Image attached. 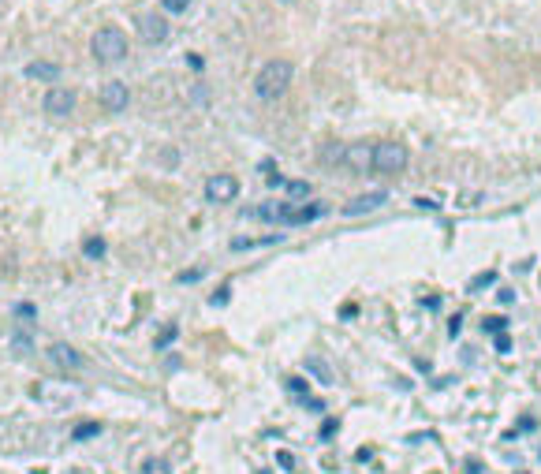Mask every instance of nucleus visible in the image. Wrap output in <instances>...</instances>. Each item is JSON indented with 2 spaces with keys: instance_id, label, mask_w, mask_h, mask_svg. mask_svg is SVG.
Wrapping results in <instances>:
<instances>
[{
  "instance_id": "nucleus-1",
  "label": "nucleus",
  "mask_w": 541,
  "mask_h": 474,
  "mask_svg": "<svg viewBox=\"0 0 541 474\" xmlns=\"http://www.w3.org/2000/svg\"><path fill=\"white\" fill-rule=\"evenodd\" d=\"M292 78H295L292 60L273 57V60L261 64L258 75H254V94H258L261 101H280L287 90H292Z\"/></svg>"
},
{
  "instance_id": "nucleus-2",
  "label": "nucleus",
  "mask_w": 541,
  "mask_h": 474,
  "mask_svg": "<svg viewBox=\"0 0 541 474\" xmlns=\"http://www.w3.org/2000/svg\"><path fill=\"white\" fill-rule=\"evenodd\" d=\"M90 52H94L97 64H124L127 60V34L120 30V26H101V30L94 34V42H90Z\"/></svg>"
},
{
  "instance_id": "nucleus-3",
  "label": "nucleus",
  "mask_w": 541,
  "mask_h": 474,
  "mask_svg": "<svg viewBox=\"0 0 541 474\" xmlns=\"http://www.w3.org/2000/svg\"><path fill=\"white\" fill-rule=\"evenodd\" d=\"M407 161H411V153H407L403 142H377V146H369V172H377V176H400Z\"/></svg>"
},
{
  "instance_id": "nucleus-4",
  "label": "nucleus",
  "mask_w": 541,
  "mask_h": 474,
  "mask_svg": "<svg viewBox=\"0 0 541 474\" xmlns=\"http://www.w3.org/2000/svg\"><path fill=\"white\" fill-rule=\"evenodd\" d=\"M206 199L213 206H232L235 199H239V179L228 176V172H217L206 179Z\"/></svg>"
},
{
  "instance_id": "nucleus-5",
  "label": "nucleus",
  "mask_w": 541,
  "mask_h": 474,
  "mask_svg": "<svg viewBox=\"0 0 541 474\" xmlns=\"http://www.w3.org/2000/svg\"><path fill=\"white\" fill-rule=\"evenodd\" d=\"M75 105H78V94H75L71 86H49L45 97H42L45 116H71Z\"/></svg>"
},
{
  "instance_id": "nucleus-6",
  "label": "nucleus",
  "mask_w": 541,
  "mask_h": 474,
  "mask_svg": "<svg viewBox=\"0 0 541 474\" xmlns=\"http://www.w3.org/2000/svg\"><path fill=\"white\" fill-rule=\"evenodd\" d=\"M168 34H172V26H168V16L165 11H150V16L138 19V37L146 45H165Z\"/></svg>"
},
{
  "instance_id": "nucleus-7",
  "label": "nucleus",
  "mask_w": 541,
  "mask_h": 474,
  "mask_svg": "<svg viewBox=\"0 0 541 474\" xmlns=\"http://www.w3.org/2000/svg\"><path fill=\"white\" fill-rule=\"evenodd\" d=\"M49 362L64 374H78L83 370V351L68 344V340H57V344H49Z\"/></svg>"
},
{
  "instance_id": "nucleus-8",
  "label": "nucleus",
  "mask_w": 541,
  "mask_h": 474,
  "mask_svg": "<svg viewBox=\"0 0 541 474\" xmlns=\"http://www.w3.org/2000/svg\"><path fill=\"white\" fill-rule=\"evenodd\" d=\"M97 101H101L105 112H124L127 105H131V90H127V83L112 78V83H105V86L97 90Z\"/></svg>"
},
{
  "instance_id": "nucleus-9",
  "label": "nucleus",
  "mask_w": 541,
  "mask_h": 474,
  "mask_svg": "<svg viewBox=\"0 0 541 474\" xmlns=\"http://www.w3.org/2000/svg\"><path fill=\"white\" fill-rule=\"evenodd\" d=\"M388 202V191H366V194H355V199L344 206V217H366V213H374V209H381Z\"/></svg>"
},
{
  "instance_id": "nucleus-10",
  "label": "nucleus",
  "mask_w": 541,
  "mask_h": 474,
  "mask_svg": "<svg viewBox=\"0 0 541 474\" xmlns=\"http://www.w3.org/2000/svg\"><path fill=\"white\" fill-rule=\"evenodd\" d=\"M258 217L269 220V225H292L295 220V202H261Z\"/></svg>"
},
{
  "instance_id": "nucleus-11",
  "label": "nucleus",
  "mask_w": 541,
  "mask_h": 474,
  "mask_svg": "<svg viewBox=\"0 0 541 474\" xmlns=\"http://www.w3.org/2000/svg\"><path fill=\"white\" fill-rule=\"evenodd\" d=\"M23 75H26V78H45V83L52 86V83L60 78V64H52V60H30V64L23 68Z\"/></svg>"
},
{
  "instance_id": "nucleus-12",
  "label": "nucleus",
  "mask_w": 541,
  "mask_h": 474,
  "mask_svg": "<svg viewBox=\"0 0 541 474\" xmlns=\"http://www.w3.org/2000/svg\"><path fill=\"white\" fill-rule=\"evenodd\" d=\"M318 161L321 165H347V146L344 142H328V146H321V153H318Z\"/></svg>"
},
{
  "instance_id": "nucleus-13",
  "label": "nucleus",
  "mask_w": 541,
  "mask_h": 474,
  "mask_svg": "<svg viewBox=\"0 0 541 474\" xmlns=\"http://www.w3.org/2000/svg\"><path fill=\"white\" fill-rule=\"evenodd\" d=\"M11 351H16L19 359L34 355V333H30V328H16V333H11Z\"/></svg>"
},
{
  "instance_id": "nucleus-14",
  "label": "nucleus",
  "mask_w": 541,
  "mask_h": 474,
  "mask_svg": "<svg viewBox=\"0 0 541 474\" xmlns=\"http://www.w3.org/2000/svg\"><path fill=\"white\" fill-rule=\"evenodd\" d=\"M325 217V202H307V206H295V220L292 225H310V220Z\"/></svg>"
},
{
  "instance_id": "nucleus-15",
  "label": "nucleus",
  "mask_w": 541,
  "mask_h": 474,
  "mask_svg": "<svg viewBox=\"0 0 541 474\" xmlns=\"http://www.w3.org/2000/svg\"><path fill=\"white\" fill-rule=\"evenodd\" d=\"M94 437H101V422H78V426L71 429V441H75V444L94 441Z\"/></svg>"
},
{
  "instance_id": "nucleus-16",
  "label": "nucleus",
  "mask_w": 541,
  "mask_h": 474,
  "mask_svg": "<svg viewBox=\"0 0 541 474\" xmlns=\"http://www.w3.org/2000/svg\"><path fill=\"white\" fill-rule=\"evenodd\" d=\"M142 474H172V463L165 456H150V459H142Z\"/></svg>"
},
{
  "instance_id": "nucleus-17",
  "label": "nucleus",
  "mask_w": 541,
  "mask_h": 474,
  "mask_svg": "<svg viewBox=\"0 0 541 474\" xmlns=\"http://www.w3.org/2000/svg\"><path fill=\"white\" fill-rule=\"evenodd\" d=\"M284 191H287V202H299V199H307V194H310V183L307 179H287Z\"/></svg>"
},
{
  "instance_id": "nucleus-18",
  "label": "nucleus",
  "mask_w": 541,
  "mask_h": 474,
  "mask_svg": "<svg viewBox=\"0 0 541 474\" xmlns=\"http://www.w3.org/2000/svg\"><path fill=\"white\" fill-rule=\"evenodd\" d=\"M105 250H109V243H105L101 235H90V239L83 243V254L86 258H105Z\"/></svg>"
},
{
  "instance_id": "nucleus-19",
  "label": "nucleus",
  "mask_w": 541,
  "mask_h": 474,
  "mask_svg": "<svg viewBox=\"0 0 541 474\" xmlns=\"http://www.w3.org/2000/svg\"><path fill=\"white\" fill-rule=\"evenodd\" d=\"M307 370H310L314 377H321V385H333V370H328L321 359H307Z\"/></svg>"
},
{
  "instance_id": "nucleus-20",
  "label": "nucleus",
  "mask_w": 541,
  "mask_h": 474,
  "mask_svg": "<svg viewBox=\"0 0 541 474\" xmlns=\"http://www.w3.org/2000/svg\"><path fill=\"white\" fill-rule=\"evenodd\" d=\"M482 328L489 336H500V333H508V318H500V314H493V318H485L482 321Z\"/></svg>"
},
{
  "instance_id": "nucleus-21",
  "label": "nucleus",
  "mask_w": 541,
  "mask_h": 474,
  "mask_svg": "<svg viewBox=\"0 0 541 474\" xmlns=\"http://www.w3.org/2000/svg\"><path fill=\"white\" fill-rule=\"evenodd\" d=\"M191 8V0H161V11L165 16H183Z\"/></svg>"
},
{
  "instance_id": "nucleus-22",
  "label": "nucleus",
  "mask_w": 541,
  "mask_h": 474,
  "mask_svg": "<svg viewBox=\"0 0 541 474\" xmlns=\"http://www.w3.org/2000/svg\"><path fill=\"white\" fill-rule=\"evenodd\" d=\"M489 284H497V273H493V269L474 276V280H470V292H482V288H489Z\"/></svg>"
},
{
  "instance_id": "nucleus-23",
  "label": "nucleus",
  "mask_w": 541,
  "mask_h": 474,
  "mask_svg": "<svg viewBox=\"0 0 541 474\" xmlns=\"http://www.w3.org/2000/svg\"><path fill=\"white\" fill-rule=\"evenodd\" d=\"M176 336H179V328H176V325H168V328H165V333H161V336H157V344H153V348H157V351H161V348H168V344H176Z\"/></svg>"
},
{
  "instance_id": "nucleus-24",
  "label": "nucleus",
  "mask_w": 541,
  "mask_h": 474,
  "mask_svg": "<svg viewBox=\"0 0 541 474\" xmlns=\"http://www.w3.org/2000/svg\"><path fill=\"white\" fill-rule=\"evenodd\" d=\"M276 463H280L284 470H295V467H299V459H295L292 452H284V449H280V452H276Z\"/></svg>"
},
{
  "instance_id": "nucleus-25",
  "label": "nucleus",
  "mask_w": 541,
  "mask_h": 474,
  "mask_svg": "<svg viewBox=\"0 0 541 474\" xmlns=\"http://www.w3.org/2000/svg\"><path fill=\"white\" fill-rule=\"evenodd\" d=\"M228 299H232V288H228V284H220L217 292H213V307H224Z\"/></svg>"
},
{
  "instance_id": "nucleus-26",
  "label": "nucleus",
  "mask_w": 541,
  "mask_h": 474,
  "mask_svg": "<svg viewBox=\"0 0 541 474\" xmlns=\"http://www.w3.org/2000/svg\"><path fill=\"white\" fill-rule=\"evenodd\" d=\"M336 429H340V422H336V418H328V422L321 426V441H333V437H336Z\"/></svg>"
},
{
  "instance_id": "nucleus-27",
  "label": "nucleus",
  "mask_w": 541,
  "mask_h": 474,
  "mask_svg": "<svg viewBox=\"0 0 541 474\" xmlns=\"http://www.w3.org/2000/svg\"><path fill=\"white\" fill-rule=\"evenodd\" d=\"M287 389H292L295 396H307V389H310V385H307L302 377H292V381H287Z\"/></svg>"
},
{
  "instance_id": "nucleus-28",
  "label": "nucleus",
  "mask_w": 541,
  "mask_h": 474,
  "mask_svg": "<svg viewBox=\"0 0 541 474\" xmlns=\"http://www.w3.org/2000/svg\"><path fill=\"white\" fill-rule=\"evenodd\" d=\"M497 302H500V307H511V302H516V292H511V288H500Z\"/></svg>"
},
{
  "instance_id": "nucleus-29",
  "label": "nucleus",
  "mask_w": 541,
  "mask_h": 474,
  "mask_svg": "<svg viewBox=\"0 0 541 474\" xmlns=\"http://www.w3.org/2000/svg\"><path fill=\"white\" fill-rule=\"evenodd\" d=\"M202 276H206V266H202V269H187V273H179V280H183V284H191V280H202Z\"/></svg>"
},
{
  "instance_id": "nucleus-30",
  "label": "nucleus",
  "mask_w": 541,
  "mask_h": 474,
  "mask_svg": "<svg viewBox=\"0 0 541 474\" xmlns=\"http://www.w3.org/2000/svg\"><path fill=\"white\" fill-rule=\"evenodd\" d=\"M493 340H497V351H500V355L511 351V336H508V333H500V336H493Z\"/></svg>"
},
{
  "instance_id": "nucleus-31",
  "label": "nucleus",
  "mask_w": 541,
  "mask_h": 474,
  "mask_svg": "<svg viewBox=\"0 0 541 474\" xmlns=\"http://www.w3.org/2000/svg\"><path fill=\"white\" fill-rule=\"evenodd\" d=\"M459 333H463V318H459V314H456V318H452V321H448V336H452V340H456Z\"/></svg>"
},
{
  "instance_id": "nucleus-32",
  "label": "nucleus",
  "mask_w": 541,
  "mask_h": 474,
  "mask_svg": "<svg viewBox=\"0 0 541 474\" xmlns=\"http://www.w3.org/2000/svg\"><path fill=\"white\" fill-rule=\"evenodd\" d=\"M187 68L202 71V68H206V57H198V52H187Z\"/></svg>"
},
{
  "instance_id": "nucleus-33",
  "label": "nucleus",
  "mask_w": 541,
  "mask_h": 474,
  "mask_svg": "<svg viewBox=\"0 0 541 474\" xmlns=\"http://www.w3.org/2000/svg\"><path fill=\"white\" fill-rule=\"evenodd\" d=\"M530 429H537V418H534V415L519 418V433H530Z\"/></svg>"
},
{
  "instance_id": "nucleus-34",
  "label": "nucleus",
  "mask_w": 541,
  "mask_h": 474,
  "mask_svg": "<svg viewBox=\"0 0 541 474\" xmlns=\"http://www.w3.org/2000/svg\"><path fill=\"white\" fill-rule=\"evenodd\" d=\"M16 314H19V318H34V307H30V302H16Z\"/></svg>"
},
{
  "instance_id": "nucleus-35",
  "label": "nucleus",
  "mask_w": 541,
  "mask_h": 474,
  "mask_svg": "<svg viewBox=\"0 0 541 474\" xmlns=\"http://www.w3.org/2000/svg\"><path fill=\"white\" fill-rule=\"evenodd\" d=\"M355 314H359V307H355V302H344V307H340V318H355Z\"/></svg>"
},
{
  "instance_id": "nucleus-36",
  "label": "nucleus",
  "mask_w": 541,
  "mask_h": 474,
  "mask_svg": "<svg viewBox=\"0 0 541 474\" xmlns=\"http://www.w3.org/2000/svg\"><path fill=\"white\" fill-rule=\"evenodd\" d=\"M467 474H482V463H478V459H467Z\"/></svg>"
},
{
  "instance_id": "nucleus-37",
  "label": "nucleus",
  "mask_w": 541,
  "mask_h": 474,
  "mask_svg": "<svg viewBox=\"0 0 541 474\" xmlns=\"http://www.w3.org/2000/svg\"><path fill=\"white\" fill-rule=\"evenodd\" d=\"M0 16H4V0H0Z\"/></svg>"
}]
</instances>
